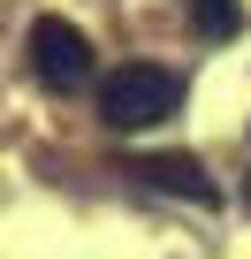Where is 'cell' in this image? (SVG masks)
Returning a JSON list of instances; mask_svg holds the SVG:
<instances>
[{
  "label": "cell",
  "instance_id": "1",
  "mask_svg": "<svg viewBox=\"0 0 251 259\" xmlns=\"http://www.w3.org/2000/svg\"><path fill=\"white\" fill-rule=\"evenodd\" d=\"M168 114H183V76L175 69H160V61H122V69L99 76V122L107 130H153Z\"/></svg>",
  "mask_w": 251,
  "mask_h": 259
},
{
  "label": "cell",
  "instance_id": "2",
  "mask_svg": "<svg viewBox=\"0 0 251 259\" xmlns=\"http://www.w3.org/2000/svg\"><path fill=\"white\" fill-rule=\"evenodd\" d=\"M23 54H31V76L46 84V92H76V84H91V38L69 23V16H38L31 23V38H23Z\"/></svg>",
  "mask_w": 251,
  "mask_h": 259
},
{
  "label": "cell",
  "instance_id": "3",
  "mask_svg": "<svg viewBox=\"0 0 251 259\" xmlns=\"http://www.w3.org/2000/svg\"><path fill=\"white\" fill-rule=\"evenodd\" d=\"M130 176L145 191H168V198H190V206H221V183L190 153H145V160H130Z\"/></svg>",
  "mask_w": 251,
  "mask_h": 259
},
{
  "label": "cell",
  "instance_id": "4",
  "mask_svg": "<svg viewBox=\"0 0 251 259\" xmlns=\"http://www.w3.org/2000/svg\"><path fill=\"white\" fill-rule=\"evenodd\" d=\"M190 31L198 38H236L243 31V0H190Z\"/></svg>",
  "mask_w": 251,
  "mask_h": 259
}]
</instances>
